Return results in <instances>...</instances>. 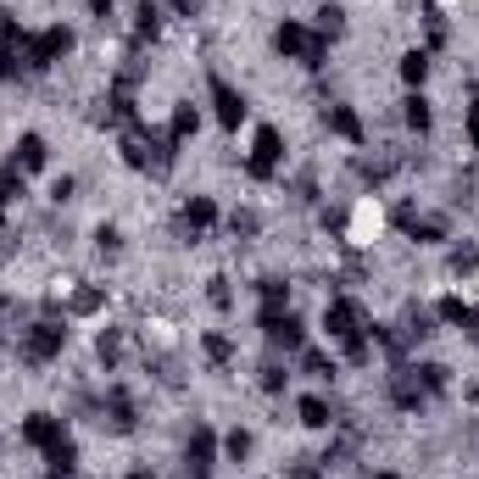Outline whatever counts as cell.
I'll return each mask as SVG.
<instances>
[{
    "instance_id": "1",
    "label": "cell",
    "mask_w": 479,
    "mask_h": 479,
    "mask_svg": "<svg viewBox=\"0 0 479 479\" xmlns=\"http://www.w3.org/2000/svg\"><path fill=\"white\" fill-rule=\"evenodd\" d=\"M324 329H329V340H340L345 345V357L351 363H368L373 357V345H368V335H363V307L357 301H329L324 307Z\"/></svg>"
},
{
    "instance_id": "2",
    "label": "cell",
    "mask_w": 479,
    "mask_h": 479,
    "mask_svg": "<svg viewBox=\"0 0 479 479\" xmlns=\"http://www.w3.org/2000/svg\"><path fill=\"white\" fill-rule=\"evenodd\" d=\"M68 51H73V28L51 23V28H40V34L23 40V68H56Z\"/></svg>"
},
{
    "instance_id": "3",
    "label": "cell",
    "mask_w": 479,
    "mask_h": 479,
    "mask_svg": "<svg viewBox=\"0 0 479 479\" xmlns=\"http://www.w3.org/2000/svg\"><path fill=\"white\" fill-rule=\"evenodd\" d=\"M273 51L307 61V68H318V61H324V51H329V40L312 34V28H301V23H279V28H273Z\"/></svg>"
},
{
    "instance_id": "4",
    "label": "cell",
    "mask_w": 479,
    "mask_h": 479,
    "mask_svg": "<svg viewBox=\"0 0 479 479\" xmlns=\"http://www.w3.org/2000/svg\"><path fill=\"white\" fill-rule=\"evenodd\" d=\"M61 345H68V329H61V324H28V329H23V357H28V363L61 357Z\"/></svg>"
},
{
    "instance_id": "5",
    "label": "cell",
    "mask_w": 479,
    "mask_h": 479,
    "mask_svg": "<svg viewBox=\"0 0 479 479\" xmlns=\"http://www.w3.org/2000/svg\"><path fill=\"white\" fill-rule=\"evenodd\" d=\"M257 324H263V335H268L273 345L301 351V324H296V312H290V307H263V312H257Z\"/></svg>"
},
{
    "instance_id": "6",
    "label": "cell",
    "mask_w": 479,
    "mask_h": 479,
    "mask_svg": "<svg viewBox=\"0 0 479 479\" xmlns=\"http://www.w3.org/2000/svg\"><path fill=\"white\" fill-rule=\"evenodd\" d=\"M212 463H217V435L207 424H196V435H189V446H184V468L196 474V479H207Z\"/></svg>"
},
{
    "instance_id": "7",
    "label": "cell",
    "mask_w": 479,
    "mask_h": 479,
    "mask_svg": "<svg viewBox=\"0 0 479 479\" xmlns=\"http://www.w3.org/2000/svg\"><path fill=\"white\" fill-rule=\"evenodd\" d=\"M212 112H217L223 129H240V123H245V95L229 78H212Z\"/></svg>"
},
{
    "instance_id": "8",
    "label": "cell",
    "mask_w": 479,
    "mask_h": 479,
    "mask_svg": "<svg viewBox=\"0 0 479 479\" xmlns=\"http://www.w3.org/2000/svg\"><path fill=\"white\" fill-rule=\"evenodd\" d=\"M279 156H284L279 129H257V145H251V179H273L279 173Z\"/></svg>"
},
{
    "instance_id": "9",
    "label": "cell",
    "mask_w": 479,
    "mask_h": 479,
    "mask_svg": "<svg viewBox=\"0 0 479 479\" xmlns=\"http://www.w3.org/2000/svg\"><path fill=\"white\" fill-rule=\"evenodd\" d=\"M23 440L34 446V452H51V446H61L68 435H61V419H51V412H28V419H23Z\"/></svg>"
},
{
    "instance_id": "10",
    "label": "cell",
    "mask_w": 479,
    "mask_h": 479,
    "mask_svg": "<svg viewBox=\"0 0 479 479\" xmlns=\"http://www.w3.org/2000/svg\"><path fill=\"white\" fill-rule=\"evenodd\" d=\"M12 168H17V173H40V168H45V140H40V134H23L17 151H12Z\"/></svg>"
},
{
    "instance_id": "11",
    "label": "cell",
    "mask_w": 479,
    "mask_h": 479,
    "mask_svg": "<svg viewBox=\"0 0 479 479\" xmlns=\"http://www.w3.org/2000/svg\"><path fill=\"white\" fill-rule=\"evenodd\" d=\"M324 117H329V129H335L340 140H351V145H363V117L351 112V106H329Z\"/></svg>"
},
{
    "instance_id": "12",
    "label": "cell",
    "mask_w": 479,
    "mask_h": 479,
    "mask_svg": "<svg viewBox=\"0 0 479 479\" xmlns=\"http://www.w3.org/2000/svg\"><path fill=\"white\" fill-rule=\"evenodd\" d=\"M212 223H217V207H212V196H189L184 201V229H212Z\"/></svg>"
},
{
    "instance_id": "13",
    "label": "cell",
    "mask_w": 479,
    "mask_h": 479,
    "mask_svg": "<svg viewBox=\"0 0 479 479\" xmlns=\"http://www.w3.org/2000/svg\"><path fill=\"white\" fill-rule=\"evenodd\" d=\"M296 412H301V424H307V429H329V424H335V412H329L324 396H301Z\"/></svg>"
},
{
    "instance_id": "14",
    "label": "cell",
    "mask_w": 479,
    "mask_h": 479,
    "mask_svg": "<svg viewBox=\"0 0 479 479\" xmlns=\"http://www.w3.org/2000/svg\"><path fill=\"white\" fill-rule=\"evenodd\" d=\"M106 412H112V429H117V435L134 429V401H129V391H112V396H106Z\"/></svg>"
},
{
    "instance_id": "15",
    "label": "cell",
    "mask_w": 479,
    "mask_h": 479,
    "mask_svg": "<svg viewBox=\"0 0 479 479\" xmlns=\"http://www.w3.org/2000/svg\"><path fill=\"white\" fill-rule=\"evenodd\" d=\"M401 117H407V129H429V123H435V112H429V101H424V95H407V101H401Z\"/></svg>"
},
{
    "instance_id": "16",
    "label": "cell",
    "mask_w": 479,
    "mask_h": 479,
    "mask_svg": "<svg viewBox=\"0 0 479 479\" xmlns=\"http://www.w3.org/2000/svg\"><path fill=\"white\" fill-rule=\"evenodd\" d=\"M134 34H140V40H156V34H162V12H156L151 0H140V12H134Z\"/></svg>"
},
{
    "instance_id": "17",
    "label": "cell",
    "mask_w": 479,
    "mask_h": 479,
    "mask_svg": "<svg viewBox=\"0 0 479 479\" xmlns=\"http://www.w3.org/2000/svg\"><path fill=\"white\" fill-rule=\"evenodd\" d=\"M196 129H201V112H196V106H173V123H168V134H173V140H189Z\"/></svg>"
},
{
    "instance_id": "18",
    "label": "cell",
    "mask_w": 479,
    "mask_h": 479,
    "mask_svg": "<svg viewBox=\"0 0 479 479\" xmlns=\"http://www.w3.org/2000/svg\"><path fill=\"white\" fill-rule=\"evenodd\" d=\"M23 40H28V34H23ZM23 40H0V78H17V73H23V61H17V56H23Z\"/></svg>"
},
{
    "instance_id": "19",
    "label": "cell",
    "mask_w": 479,
    "mask_h": 479,
    "mask_svg": "<svg viewBox=\"0 0 479 479\" xmlns=\"http://www.w3.org/2000/svg\"><path fill=\"white\" fill-rule=\"evenodd\" d=\"M401 78H407V84H424V78H429V56H424V51H407V56H401Z\"/></svg>"
},
{
    "instance_id": "20",
    "label": "cell",
    "mask_w": 479,
    "mask_h": 479,
    "mask_svg": "<svg viewBox=\"0 0 479 479\" xmlns=\"http://www.w3.org/2000/svg\"><path fill=\"white\" fill-rule=\"evenodd\" d=\"M301 368H307L312 379H329V373H335V357H324V351H301Z\"/></svg>"
},
{
    "instance_id": "21",
    "label": "cell",
    "mask_w": 479,
    "mask_h": 479,
    "mask_svg": "<svg viewBox=\"0 0 479 479\" xmlns=\"http://www.w3.org/2000/svg\"><path fill=\"white\" fill-rule=\"evenodd\" d=\"M419 373H424V391H446V385H452V368H440V363H424Z\"/></svg>"
},
{
    "instance_id": "22",
    "label": "cell",
    "mask_w": 479,
    "mask_h": 479,
    "mask_svg": "<svg viewBox=\"0 0 479 479\" xmlns=\"http://www.w3.org/2000/svg\"><path fill=\"white\" fill-rule=\"evenodd\" d=\"M12 196H23V173L12 168V173H0V212L12 207Z\"/></svg>"
},
{
    "instance_id": "23",
    "label": "cell",
    "mask_w": 479,
    "mask_h": 479,
    "mask_svg": "<svg viewBox=\"0 0 479 479\" xmlns=\"http://www.w3.org/2000/svg\"><path fill=\"white\" fill-rule=\"evenodd\" d=\"M223 452H229L235 463H245V452H251V435H245V429H235L229 440H223Z\"/></svg>"
},
{
    "instance_id": "24",
    "label": "cell",
    "mask_w": 479,
    "mask_h": 479,
    "mask_svg": "<svg viewBox=\"0 0 479 479\" xmlns=\"http://www.w3.org/2000/svg\"><path fill=\"white\" fill-rule=\"evenodd\" d=\"M318 28H324V34H340V28H345V12H340V6H324V12H318Z\"/></svg>"
},
{
    "instance_id": "25",
    "label": "cell",
    "mask_w": 479,
    "mask_h": 479,
    "mask_svg": "<svg viewBox=\"0 0 479 479\" xmlns=\"http://www.w3.org/2000/svg\"><path fill=\"white\" fill-rule=\"evenodd\" d=\"M207 357H212V363H229V357H235V345L223 340V335H207Z\"/></svg>"
},
{
    "instance_id": "26",
    "label": "cell",
    "mask_w": 479,
    "mask_h": 479,
    "mask_svg": "<svg viewBox=\"0 0 479 479\" xmlns=\"http://www.w3.org/2000/svg\"><path fill=\"white\" fill-rule=\"evenodd\" d=\"M73 312H101V290H78L73 296Z\"/></svg>"
},
{
    "instance_id": "27",
    "label": "cell",
    "mask_w": 479,
    "mask_h": 479,
    "mask_svg": "<svg viewBox=\"0 0 479 479\" xmlns=\"http://www.w3.org/2000/svg\"><path fill=\"white\" fill-rule=\"evenodd\" d=\"M263 391H284V368H263Z\"/></svg>"
},
{
    "instance_id": "28",
    "label": "cell",
    "mask_w": 479,
    "mask_h": 479,
    "mask_svg": "<svg viewBox=\"0 0 479 479\" xmlns=\"http://www.w3.org/2000/svg\"><path fill=\"white\" fill-rule=\"evenodd\" d=\"M51 201H73V179H56L51 184Z\"/></svg>"
},
{
    "instance_id": "29",
    "label": "cell",
    "mask_w": 479,
    "mask_h": 479,
    "mask_svg": "<svg viewBox=\"0 0 479 479\" xmlns=\"http://www.w3.org/2000/svg\"><path fill=\"white\" fill-rule=\"evenodd\" d=\"M468 140H474V151H479V101H468Z\"/></svg>"
},
{
    "instance_id": "30",
    "label": "cell",
    "mask_w": 479,
    "mask_h": 479,
    "mask_svg": "<svg viewBox=\"0 0 479 479\" xmlns=\"http://www.w3.org/2000/svg\"><path fill=\"white\" fill-rule=\"evenodd\" d=\"M84 6H89L95 17H112V0H84Z\"/></svg>"
},
{
    "instance_id": "31",
    "label": "cell",
    "mask_w": 479,
    "mask_h": 479,
    "mask_svg": "<svg viewBox=\"0 0 479 479\" xmlns=\"http://www.w3.org/2000/svg\"><path fill=\"white\" fill-rule=\"evenodd\" d=\"M290 479H324L318 468H290Z\"/></svg>"
},
{
    "instance_id": "32",
    "label": "cell",
    "mask_w": 479,
    "mask_h": 479,
    "mask_svg": "<svg viewBox=\"0 0 479 479\" xmlns=\"http://www.w3.org/2000/svg\"><path fill=\"white\" fill-rule=\"evenodd\" d=\"M123 479H151V474H123Z\"/></svg>"
},
{
    "instance_id": "33",
    "label": "cell",
    "mask_w": 479,
    "mask_h": 479,
    "mask_svg": "<svg viewBox=\"0 0 479 479\" xmlns=\"http://www.w3.org/2000/svg\"><path fill=\"white\" fill-rule=\"evenodd\" d=\"M373 479H396V474H373Z\"/></svg>"
},
{
    "instance_id": "34",
    "label": "cell",
    "mask_w": 479,
    "mask_h": 479,
    "mask_svg": "<svg viewBox=\"0 0 479 479\" xmlns=\"http://www.w3.org/2000/svg\"><path fill=\"white\" fill-rule=\"evenodd\" d=\"M474 340H479V329H474Z\"/></svg>"
}]
</instances>
